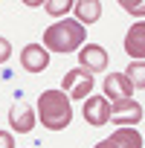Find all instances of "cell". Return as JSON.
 <instances>
[{"mask_svg":"<svg viewBox=\"0 0 145 148\" xmlns=\"http://www.w3.org/2000/svg\"><path fill=\"white\" fill-rule=\"evenodd\" d=\"M125 79L131 82V87L142 90V87H145V64H142V61H131V67L125 70Z\"/></svg>","mask_w":145,"mask_h":148,"instance_id":"4fadbf2b","label":"cell"},{"mask_svg":"<svg viewBox=\"0 0 145 148\" xmlns=\"http://www.w3.org/2000/svg\"><path fill=\"white\" fill-rule=\"evenodd\" d=\"M21 67L26 73H44L49 67V52L44 44H26L21 49Z\"/></svg>","mask_w":145,"mask_h":148,"instance_id":"8992f818","label":"cell"},{"mask_svg":"<svg viewBox=\"0 0 145 148\" xmlns=\"http://www.w3.org/2000/svg\"><path fill=\"white\" fill-rule=\"evenodd\" d=\"M9 125H12L15 134H29V131L35 128V110H32V105L15 102V105L9 108Z\"/></svg>","mask_w":145,"mask_h":148,"instance_id":"9c48e42d","label":"cell"},{"mask_svg":"<svg viewBox=\"0 0 145 148\" xmlns=\"http://www.w3.org/2000/svg\"><path fill=\"white\" fill-rule=\"evenodd\" d=\"M0 148H15V136L9 131H0Z\"/></svg>","mask_w":145,"mask_h":148,"instance_id":"e0dca14e","label":"cell"},{"mask_svg":"<svg viewBox=\"0 0 145 148\" xmlns=\"http://www.w3.org/2000/svg\"><path fill=\"white\" fill-rule=\"evenodd\" d=\"M93 148H142V134L136 128H116L107 139H102Z\"/></svg>","mask_w":145,"mask_h":148,"instance_id":"ba28073f","label":"cell"},{"mask_svg":"<svg viewBox=\"0 0 145 148\" xmlns=\"http://www.w3.org/2000/svg\"><path fill=\"white\" fill-rule=\"evenodd\" d=\"M72 3L76 0H44V9L52 18H67V12H72Z\"/></svg>","mask_w":145,"mask_h":148,"instance_id":"5bb4252c","label":"cell"},{"mask_svg":"<svg viewBox=\"0 0 145 148\" xmlns=\"http://www.w3.org/2000/svg\"><path fill=\"white\" fill-rule=\"evenodd\" d=\"M23 6H32V9H38V6H44V0H23Z\"/></svg>","mask_w":145,"mask_h":148,"instance_id":"ac0fdd59","label":"cell"},{"mask_svg":"<svg viewBox=\"0 0 145 148\" xmlns=\"http://www.w3.org/2000/svg\"><path fill=\"white\" fill-rule=\"evenodd\" d=\"M142 105L139 102H133V99H122V102H113L110 105V119L107 122H113V125H119V128H133L136 122H142Z\"/></svg>","mask_w":145,"mask_h":148,"instance_id":"277c9868","label":"cell"},{"mask_svg":"<svg viewBox=\"0 0 145 148\" xmlns=\"http://www.w3.org/2000/svg\"><path fill=\"white\" fill-rule=\"evenodd\" d=\"M9 55H12V44H9L3 35H0V67H3V64L9 61Z\"/></svg>","mask_w":145,"mask_h":148,"instance_id":"2e32d148","label":"cell"},{"mask_svg":"<svg viewBox=\"0 0 145 148\" xmlns=\"http://www.w3.org/2000/svg\"><path fill=\"white\" fill-rule=\"evenodd\" d=\"M72 12H76V21L84 26H90V23H96L99 18H102V0H76L72 3Z\"/></svg>","mask_w":145,"mask_h":148,"instance_id":"7c38bea8","label":"cell"},{"mask_svg":"<svg viewBox=\"0 0 145 148\" xmlns=\"http://www.w3.org/2000/svg\"><path fill=\"white\" fill-rule=\"evenodd\" d=\"M61 90L67 93V99H87L93 93V73H87L84 67H76V70L64 73Z\"/></svg>","mask_w":145,"mask_h":148,"instance_id":"3957f363","label":"cell"},{"mask_svg":"<svg viewBox=\"0 0 145 148\" xmlns=\"http://www.w3.org/2000/svg\"><path fill=\"white\" fill-rule=\"evenodd\" d=\"M116 3H119L125 12L136 15V18H142V15H145V0H116Z\"/></svg>","mask_w":145,"mask_h":148,"instance_id":"9a60e30c","label":"cell"},{"mask_svg":"<svg viewBox=\"0 0 145 148\" xmlns=\"http://www.w3.org/2000/svg\"><path fill=\"white\" fill-rule=\"evenodd\" d=\"M84 35L87 29L79 23V21H70V18H58L52 26L44 29V47L47 52H76L81 44H84Z\"/></svg>","mask_w":145,"mask_h":148,"instance_id":"6da1fadb","label":"cell"},{"mask_svg":"<svg viewBox=\"0 0 145 148\" xmlns=\"http://www.w3.org/2000/svg\"><path fill=\"white\" fill-rule=\"evenodd\" d=\"M133 96V87L131 82L125 79V73H110L105 79V99L113 105V102H122V99H131Z\"/></svg>","mask_w":145,"mask_h":148,"instance_id":"30bf717a","label":"cell"},{"mask_svg":"<svg viewBox=\"0 0 145 148\" xmlns=\"http://www.w3.org/2000/svg\"><path fill=\"white\" fill-rule=\"evenodd\" d=\"M76 55H79V67H84L87 73H105L107 70V52L99 44H81Z\"/></svg>","mask_w":145,"mask_h":148,"instance_id":"5b68a950","label":"cell"},{"mask_svg":"<svg viewBox=\"0 0 145 148\" xmlns=\"http://www.w3.org/2000/svg\"><path fill=\"white\" fill-rule=\"evenodd\" d=\"M125 52L131 55V61H142L145 58V23L136 21L128 35H125Z\"/></svg>","mask_w":145,"mask_h":148,"instance_id":"8fae6325","label":"cell"},{"mask_svg":"<svg viewBox=\"0 0 145 148\" xmlns=\"http://www.w3.org/2000/svg\"><path fill=\"white\" fill-rule=\"evenodd\" d=\"M84 122H90L93 128H102V125H107V119H110V102L105 99V96H87L84 99Z\"/></svg>","mask_w":145,"mask_h":148,"instance_id":"52a82bcc","label":"cell"},{"mask_svg":"<svg viewBox=\"0 0 145 148\" xmlns=\"http://www.w3.org/2000/svg\"><path fill=\"white\" fill-rule=\"evenodd\" d=\"M38 116L47 131H64L72 122V99L64 90H44L38 99Z\"/></svg>","mask_w":145,"mask_h":148,"instance_id":"7a4b0ae2","label":"cell"}]
</instances>
